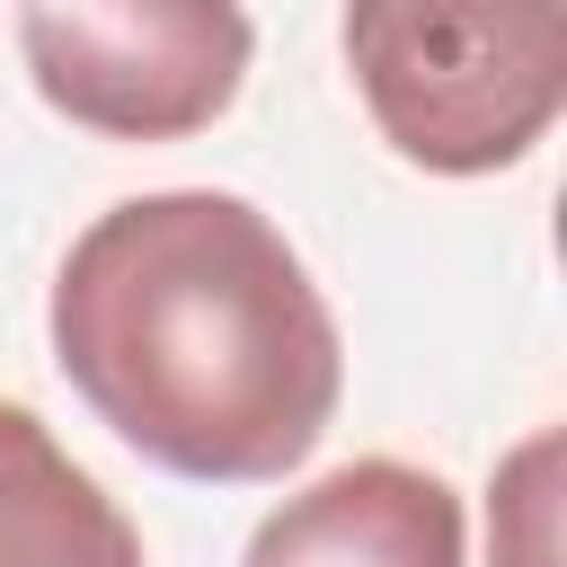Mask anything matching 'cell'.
Segmentation results:
<instances>
[{"label":"cell","mask_w":567,"mask_h":567,"mask_svg":"<svg viewBox=\"0 0 567 567\" xmlns=\"http://www.w3.org/2000/svg\"><path fill=\"white\" fill-rule=\"evenodd\" d=\"M44 337L89 416L168 478L275 487L346 399V337L301 248L221 186L106 204L53 266Z\"/></svg>","instance_id":"1"},{"label":"cell","mask_w":567,"mask_h":567,"mask_svg":"<svg viewBox=\"0 0 567 567\" xmlns=\"http://www.w3.org/2000/svg\"><path fill=\"white\" fill-rule=\"evenodd\" d=\"M346 71L372 133L425 177H496L540 151L567 106L558 9H461V0H363L346 9Z\"/></svg>","instance_id":"2"},{"label":"cell","mask_w":567,"mask_h":567,"mask_svg":"<svg viewBox=\"0 0 567 567\" xmlns=\"http://www.w3.org/2000/svg\"><path fill=\"white\" fill-rule=\"evenodd\" d=\"M53 115L106 142H186L230 115L257 27L230 0H71L9 18Z\"/></svg>","instance_id":"3"},{"label":"cell","mask_w":567,"mask_h":567,"mask_svg":"<svg viewBox=\"0 0 567 567\" xmlns=\"http://www.w3.org/2000/svg\"><path fill=\"white\" fill-rule=\"evenodd\" d=\"M239 567H470V523L434 470L363 452L292 487L248 532Z\"/></svg>","instance_id":"4"},{"label":"cell","mask_w":567,"mask_h":567,"mask_svg":"<svg viewBox=\"0 0 567 567\" xmlns=\"http://www.w3.org/2000/svg\"><path fill=\"white\" fill-rule=\"evenodd\" d=\"M0 567H142L124 505L18 399H0Z\"/></svg>","instance_id":"5"},{"label":"cell","mask_w":567,"mask_h":567,"mask_svg":"<svg viewBox=\"0 0 567 567\" xmlns=\"http://www.w3.org/2000/svg\"><path fill=\"white\" fill-rule=\"evenodd\" d=\"M558 470L567 434L532 425L487 478V567H558Z\"/></svg>","instance_id":"6"}]
</instances>
